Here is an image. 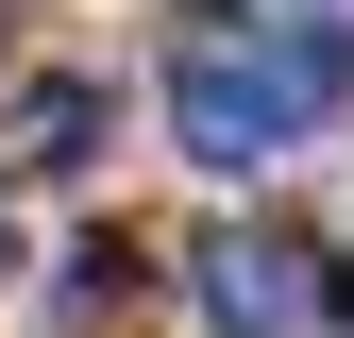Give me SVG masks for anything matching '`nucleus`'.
Listing matches in <instances>:
<instances>
[{"instance_id":"nucleus-4","label":"nucleus","mask_w":354,"mask_h":338,"mask_svg":"<svg viewBox=\"0 0 354 338\" xmlns=\"http://www.w3.org/2000/svg\"><path fill=\"white\" fill-rule=\"evenodd\" d=\"M0 271H17V203H0Z\"/></svg>"},{"instance_id":"nucleus-2","label":"nucleus","mask_w":354,"mask_h":338,"mask_svg":"<svg viewBox=\"0 0 354 338\" xmlns=\"http://www.w3.org/2000/svg\"><path fill=\"white\" fill-rule=\"evenodd\" d=\"M321 287H337V254L253 237V220H219V237L186 254V305H203L219 338H304V321H321Z\"/></svg>"},{"instance_id":"nucleus-3","label":"nucleus","mask_w":354,"mask_h":338,"mask_svg":"<svg viewBox=\"0 0 354 338\" xmlns=\"http://www.w3.org/2000/svg\"><path fill=\"white\" fill-rule=\"evenodd\" d=\"M102 118H118V84H84V68L17 84V169H84V152H102Z\"/></svg>"},{"instance_id":"nucleus-1","label":"nucleus","mask_w":354,"mask_h":338,"mask_svg":"<svg viewBox=\"0 0 354 338\" xmlns=\"http://www.w3.org/2000/svg\"><path fill=\"white\" fill-rule=\"evenodd\" d=\"M354 102V17H203L169 51V136L203 169H270Z\"/></svg>"}]
</instances>
